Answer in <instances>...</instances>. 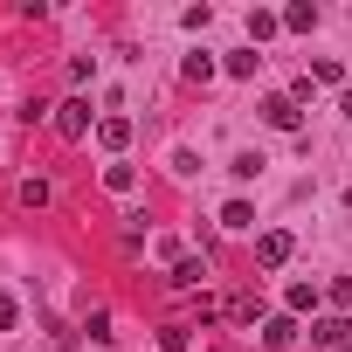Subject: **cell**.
<instances>
[{"instance_id":"cell-13","label":"cell","mask_w":352,"mask_h":352,"mask_svg":"<svg viewBox=\"0 0 352 352\" xmlns=\"http://www.w3.org/2000/svg\"><path fill=\"white\" fill-rule=\"evenodd\" d=\"M311 83H345V63H338V56H318V63H311Z\"/></svg>"},{"instance_id":"cell-21","label":"cell","mask_w":352,"mask_h":352,"mask_svg":"<svg viewBox=\"0 0 352 352\" xmlns=\"http://www.w3.org/2000/svg\"><path fill=\"white\" fill-rule=\"evenodd\" d=\"M14 318H21V304H14L8 290H0V331H14Z\"/></svg>"},{"instance_id":"cell-5","label":"cell","mask_w":352,"mask_h":352,"mask_svg":"<svg viewBox=\"0 0 352 352\" xmlns=\"http://www.w3.org/2000/svg\"><path fill=\"white\" fill-rule=\"evenodd\" d=\"M97 145H104V152H124V145H131V118H118V111L97 118Z\"/></svg>"},{"instance_id":"cell-16","label":"cell","mask_w":352,"mask_h":352,"mask_svg":"<svg viewBox=\"0 0 352 352\" xmlns=\"http://www.w3.org/2000/svg\"><path fill=\"white\" fill-rule=\"evenodd\" d=\"M263 166H270L263 152H235V166H228V173H235V180H256V173H263Z\"/></svg>"},{"instance_id":"cell-19","label":"cell","mask_w":352,"mask_h":352,"mask_svg":"<svg viewBox=\"0 0 352 352\" xmlns=\"http://www.w3.org/2000/svg\"><path fill=\"white\" fill-rule=\"evenodd\" d=\"M256 63H263L256 49H235V56H228V76H256Z\"/></svg>"},{"instance_id":"cell-6","label":"cell","mask_w":352,"mask_h":352,"mask_svg":"<svg viewBox=\"0 0 352 352\" xmlns=\"http://www.w3.org/2000/svg\"><path fill=\"white\" fill-rule=\"evenodd\" d=\"M345 338H352L345 318H318V324H311V345H324V352H345Z\"/></svg>"},{"instance_id":"cell-18","label":"cell","mask_w":352,"mask_h":352,"mask_svg":"<svg viewBox=\"0 0 352 352\" xmlns=\"http://www.w3.org/2000/svg\"><path fill=\"white\" fill-rule=\"evenodd\" d=\"M228 318H242V324H256V318H263V297H256V290H249V297H235V304H228Z\"/></svg>"},{"instance_id":"cell-12","label":"cell","mask_w":352,"mask_h":352,"mask_svg":"<svg viewBox=\"0 0 352 352\" xmlns=\"http://www.w3.org/2000/svg\"><path fill=\"white\" fill-rule=\"evenodd\" d=\"M276 28H283V14H270V8H256V14H249V42H270Z\"/></svg>"},{"instance_id":"cell-10","label":"cell","mask_w":352,"mask_h":352,"mask_svg":"<svg viewBox=\"0 0 352 352\" xmlns=\"http://www.w3.org/2000/svg\"><path fill=\"white\" fill-rule=\"evenodd\" d=\"M283 304H290V318H297V311H318V283H304V276H297V283L283 290Z\"/></svg>"},{"instance_id":"cell-9","label":"cell","mask_w":352,"mask_h":352,"mask_svg":"<svg viewBox=\"0 0 352 352\" xmlns=\"http://www.w3.org/2000/svg\"><path fill=\"white\" fill-rule=\"evenodd\" d=\"M221 228H228V235H249V228H256V208H249V201H228V208H221Z\"/></svg>"},{"instance_id":"cell-2","label":"cell","mask_w":352,"mask_h":352,"mask_svg":"<svg viewBox=\"0 0 352 352\" xmlns=\"http://www.w3.org/2000/svg\"><path fill=\"white\" fill-rule=\"evenodd\" d=\"M290 256H297V242H290V228H263V235H256V263H263V270H283Z\"/></svg>"},{"instance_id":"cell-1","label":"cell","mask_w":352,"mask_h":352,"mask_svg":"<svg viewBox=\"0 0 352 352\" xmlns=\"http://www.w3.org/2000/svg\"><path fill=\"white\" fill-rule=\"evenodd\" d=\"M90 124H97V118H90V104H83V97H63V104H56V131H63L69 145H76V138H90Z\"/></svg>"},{"instance_id":"cell-4","label":"cell","mask_w":352,"mask_h":352,"mask_svg":"<svg viewBox=\"0 0 352 352\" xmlns=\"http://www.w3.org/2000/svg\"><path fill=\"white\" fill-rule=\"evenodd\" d=\"M166 283H173V290H201V283H208V256H180Z\"/></svg>"},{"instance_id":"cell-7","label":"cell","mask_w":352,"mask_h":352,"mask_svg":"<svg viewBox=\"0 0 352 352\" xmlns=\"http://www.w3.org/2000/svg\"><path fill=\"white\" fill-rule=\"evenodd\" d=\"M263 124H276V131H297V124H304V111H297L290 97H270V104H263Z\"/></svg>"},{"instance_id":"cell-3","label":"cell","mask_w":352,"mask_h":352,"mask_svg":"<svg viewBox=\"0 0 352 352\" xmlns=\"http://www.w3.org/2000/svg\"><path fill=\"white\" fill-rule=\"evenodd\" d=\"M263 352H297V318H290V311L263 324Z\"/></svg>"},{"instance_id":"cell-15","label":"cell","mask_w":352,"mask_h":352,"mask_svg":"<svg viewBox=\"0 0 352 352\" xmlns=\"http://www.w3.org/2000/svg\"><path fill=\"white\" fill-rule=\"evenodd\" d=\"M187 345H194L187 324H166V331H159V352H187Z\"/></svg>"},{"instance_id":"cell-17","label":"cell","mask_w":352,"mask_h":352,"mask_svg":"<svg viewBox=\"0 0 352 352\" xmlns=\"http://www.w3.org/2000/svg\"><path fill=\"white\" fill-rule=\"evenodd\" d=\"M208 76H214V56L194 49V56H187V83H208Z\"/></svg>"},{"instance_id":"cell-14","label":"cell","mask_w":352,"mask_h":352,"mask_svg":"<svg viewBox=\"0 0 352 352\" xmlns=\"http://www.w3.org/2000/svg\"><path fill=\"white\" fill-rule=\"evenodd\" d=\"M104 187H111V194H131L138 173H131V166H104Z\"/></svg>"},{"instance_id":"cell-20","label":"cell","mask_w":352,"mask_h":352,"mask_svg":"<svg viewBox=\"0 0 352 352\" xmlns=\"http://www.w3.org/2000/svg\"><path fill=\"white\" fill-rule=\"evenodd\" d=\"M324 297H331V304H338V311H352V276H338V283H331V290H324Z\"/></svg>"},{"instance_id":"cell-23","label":"cell","mask_w":352,"mask_h":352,"mask_svg":"<svg viewBox=\"0 0 352 352\" xmlns=\"http://www.w3.org/2000/svg\"><path fill=\"white\" fill-rule=\"evenodd\" d=\"M345 214H352V187H345Z\"/></svg>"},{"instance_id":"cell-22","label":"cell","mask_w":352,"mask_h":352,"mask_svg":"<svg viewBox=\"0 0 352 352\" xmlns=\"http://www.w3.org/2000/svg\"><path fill=\"white\" fill-rule=\"evenodd\" d=\"M338 111H345V118H352V83H345V90H338Z\"/></svg>"},{"instance_id":"cell-11","label":"cell","mask_w":352,"mask_h":352,"mask_svg":"<svg viewBox=\"0 0 352 352\" xmlns=\"http://www.w3.org/2000/svg\"><path fill=\"white\" fill-rule=\"evenodd\" d=\"M283 28H297V35H311V28H318V8H311V0H297V8H283Z\"/></svg>"},{"instance_id":"cell-8","label":"cell","mask_w":352,"mask_h":352,"mask_svg":"<svg viewBox=\"0 0 352 352\" xmlns=\"http://www.w3.org/2000/svg\"><path fill=\"white\" fill-rule=\"evenodd\" d=\"M14 201H21V208H49V201H56V187L35 173V180H21V187H14Z\"/></svg>"}]
</instances>
